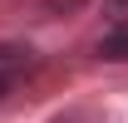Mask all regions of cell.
<instances>
[{
    "instance_id": "cell-1",
    "label": "cell",
    "mask_w": 128,
    "mask_h": 123,
    "mask_svg": "<svg viewBox=\"0 0 128 123\" xmlns=\"http://www.w3.org/2000/svg\"><path fill=\"white\" fill-rule=\"evenodd\" d=\"M98 54L104 59H128V30H108L98 40Z\"/></svg>"
},
{
    "instance_id": "cell-2",
    "label": "cell",
    "mask_w": 128,
    "mask_h": 123,
    "mask_svg": "<svg viewBox=\"0 0 128 123\" xmlns=\"http://www.w3.org/2000/svg\"><path fill=\"white\" fill-rule=\"evenodd\" d=\"M30 49H15V44H0V64H25Z\"/></svg>"
},
{
    "instance_id": "cell-3",
    "label": "cell",
    "mask_w": 128,
    "mask_h": 123,
    "mask_svg": "<svg viewBox=\"0 0 128 123\" xmlns=\"http://www.w3.org/2000/svg\"><path fill=\"white\" fill-rule=\"evenodd\" d=\"M10 84H15V79L5 74V64H0V98H5V94H10Z\"/></svg>"
}]
</instances>
